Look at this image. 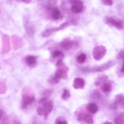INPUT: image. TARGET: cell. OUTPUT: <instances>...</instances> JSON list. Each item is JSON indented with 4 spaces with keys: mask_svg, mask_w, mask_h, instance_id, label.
Segmentation results:
<instances>
[{
    "mask_svg": "<svg viewBox=\"0 0 124 124\" xmlns=\"http://www.w3.org/2000/svg\"><path fill=\"white\" fill-rule=\"evenodd\" d=\"M107 50L103 46L99 45L93 48L92 55L93 58L97 61L101 60L106 54Z\"/></svg>",
    "mask_w": 124,
    "mask_h": 124,
    "instance_id": "5b68a950",
    "label": "cell"
},
{
    "mask_svg": "<svg viewBox=\"0 0 124 124\" xmlns=\"http://www.w3.org/2000/svg\"><path fill=\"white\" fill-rule=\"evenodd\" d=\"M61 67H59V69L55 72V74L53 77L49 78L48 82L52 85H56L59 83L60 80L67 78V69L63 65V62L61 63Z\"/></svg>",
    "mask_w": 124,
    "mask_h": 124,
    "instance_id": "7a4b0ae2",
    "label": "cell"
},
{
    "mask_svg": "<svg viewBox=\"0 0 124 124\" xmlns=\"http://www.w3.org/2000/svg\"><path fill=\"white\" fill-rule=\"evenodd\" d=\"M26 62L29 66H34L37 63V58L33 55L28 56L26 58Z\"/></svg>",
    "mask_w": 124,
    "mask_h": 124,
    "instance_id": "5bb4252c",
    "label": "cell"
},
{
    "mask_svg": "<svg viewBox=\"0 0 124 124\" xmlns=\"http://www.w3.org/2000/svg\"><path fill=\"white\" fill-rule=\"evenodd\" d=\"M85 81L82 78H77L74 80L73 87L76 90L83 89L85 87Z\"/></svg>",
    "mask_w": 124,
    "mask_h": 124,
    "instance_id": "9c48e42d",
    "label": "cell"
},
{
    "mask_svg": "<svg viewBox=\"0 0 124 124\" xmlns=\"http://www.w3.org/2000/svg\"><path fill=\"white\" fill-rule=\"evenodd\" d=\"M101 90L104 93H108L111 91L112 85L111 83L106 81L101 86Z\"/></svg>",
    "mask_w": 124,
    "mask_h": 124,
    "instance_id": "4fadbf2b",
    "label": "cell"
},
{
    "mask_svg": "<svg viewBox=\"0 0 124 124\" xmlns=\"http://www.w3.org/2000/svg\"><path fill=\"white\" fill-rule=\"evenodd\" d=\"M116 64L115 61L111 60L101 65L83 68L82 70L87 72H102L113 67Z\"/></svg>",
    "mask_w": 124,
    "mask_h": 124,
    "instance_id": "3957f363",
    "label": "cell"
},
{
    "mask_svg": "<svg viewBox=\"0 0 124 124\" xmlns=\"http://www.w3.org/2000/svg\"><path fill=\"white\" fill-rule=\"evenodd\" d=\"M120 72L122 73H124V59L123 62L122 66L120 69Z\"/></svg>",
    "mask_w": 124,
    "mask_h": 124,
    "instance_id": "484cf974",
    "label": "cell"
},
{
    "mask_svg": "<svg viewBox=\"0 0 124 124\" xmlns=\"http://www.w3.org/2000/svg\"><path fill=\"white\" fill-rule=\"evenodd\" d=\"M87 56L85 54L82 53L79 55L77 58V61L79 64H82L85 61Z\"/></svg>",
    "mask_w": 124,
    "mask_h": 124,
    "instance_id": "ffe728a7",
    "label": "cell"
},
{
    "mask_svg": "<svg viewBox=\"0 0 124 124\" xmlns=\"http://www.w3.org/2000/svg\"><path fill=\"white\" fill-rule=\"evenodd\" d=\"M76 44L75 42L71 40H66L61 43V46L66 50H70L73 48V46Z\"/></svg>",
    "mask_w": 124,
    "mask_h": 124,
    "instance_id": "7c38bea8",
    "label": "cell"
},
{
    "mask_svg": "<svg viewBox=\"0 0 124 124\" xmlns=\"http://www.w3.org/2000/svg\"><path fill=\"white\" fill-rule=\"evenodd\" d=\"M51 18L54 21H58L62 18V15L58 8H54L51 11Z\"/></svg>",
    "mask_w": 124,
    "mask_h": 124,
    "instance_id": "30bf717a",
    "label": "cell"
},
{
    "mask_svg": "<svg viewBox=\"0 0 124 124\" xmlns=\"http://www.w3.org/2000/svg\"><path fill=\"white\" fill-rule=\"evenodd\" d=\"M121 106H122L124 108V101H123V103L122 104V105H121Z\"/></svg>",
    "mask_w": 124,
    "mask_h": 124,
    "instance_id": "83f0119b",
    "label": "cell"
},
{
    "mask_svg": "<svg viewBox=\"0 0 124 124\" xmlns=\"http://www.w3.org/2000/svg\"><path fill=\"white\" fill-rule=\"evenodd\" d=\"M87 111L91 114H95L98 110V106L95 103H89L86 106Z\"/></svg>",
    "mask_w": 124,
    "mask_h": 124,
    "instance_id": "8fae6325",
    "label": "cell"
},
{
    "mask_svg": "<svg viewBox=\"0 0 124 124\" xmlns=\"http://www.w3.org/2000/svg\"><path fill=\"white\" fill-rule=\"evenodd\" d=\"M124 101V95L122 94H117L115 96V103L116 104L122 105Z\"/></svg>",
    "mask_w": 124,
    "mask_h": 124,
    "instance_id": "e0dca14e",
    "label": "cell"
},
{
    "mask_svg": "<svg viewBox=\"0 0 124 124\" xmlns=\"http://www.w3.org/2000/svg\"><path fill=\"white\" fill-rule=\"evenodd\" d=\"M54 124H68L67 121L62 117H58L55 120Z\"/></svg>",
    "mask_w": 124,
    "mask_h": 124,
    "instance_id": "44dd1931",
    "label": "cell"
},
{
    "mask_svg": "<svg viewBox=\"0 0 124 124\" xmlns=\"http://www.w3.org/2000/svg\"><path fill=\"white\" fill-rule=\"evenodd\" d=\"M53 91L51 90H49V89H47L45 90L44 91L43 93L42 96L43 98H48L49 97L52 95Z\"/></svg>",
    "mask_w": 124,
    "mask_h": 124,
    "instance_id": "7402d4cb",
    "label": "cell"
},
{
    "mask_svg": "<svg viewBox=\"0 0 124 124\" xmlns=\"http://www.w3.org/2000/svg\"><path fill=\"white\" fill-rule=\"evenodd\" d=\"M0 124H8V117L5 112L1 109L0 110Z\"/></svg>",
    "mask_w": 124,
    "mask_h": 124,
    "instance_id": "ac0fdd59",
    "label": "cell"
},
{
    "mask_svg": "<svg viewBox=\"0 0 124 124\" xmlns=\"http://www.w3.org/2000/svg\"><path fill=\"white\" fill-rule=\"evenodd\" d=\"M108 79V77L106 76H103L100 77L94 83V85L97 86H101Z\"/></svg>",
    "mask_w": 124,
    "mask_h": 124,
    "instance_id": "2e32d148",
    "label": "cell"
},
{
    "mask_svg": "<svg viewBox=\"0 0 124 124\" xmlns=\"http://www.w3.org/2000/svg\"><path fill=\"white\" fill-rule=\"evenodd\" d=\"M71 97L70 92L66 89H64L63 90V93L62 95V98L64 101L69 99Z\"/></svg>",
    "mask_w": 124,
    "mask_h": 124,
    "instance_id": "d6986e66",
    "label": "cell"
},
{
    "mask_svg": "<svg viewBox=\"0 0 124 124\" xmlns=\"http://www.w3.org/2000/svg\"><path fill=\"white\" fill-rule=\"evenodd\" d=\"M101 2L105 5L111 6L113 4V2L111 0H103Z\"/></svg>",
    "mask_w": 124,
    "mask_h": 124,
    "instance_id": "cb8c5ba5",
    "label": "cell"
},
{
    "mask_svg": "<svg viewBox=\"0 0 124 124\" xmlns=\"http://www.w3.org/2000/svg\"><path fill=\"white\" fill-rule=\"evenodd\" d=\"M52 56L54 58H57L59 56L63 57L64 54L61 51L58 50H55L52 52Z\"/></svg>",
    "mask_w": 124,
    "mask_h": 124,
    "instance_id": "603a6c76",
    "label": "cell"
},
{
    "mask_svg": "<svg viewBox=\"0 0 124 124\" xmlns=\"http://www.w3.org/2000/svg\"><path fill=\"white\" fill-rule=\"evenodd\" d=\"M77 118L79 122H84L87 124H93V116L84 111L80 112L78 114Z\"/></svg>",
    "mask_w": 124,
    "mask_h": 124,
    "instance_id": "8992f818",
    "label": "cell"
},
{
    "mask_svg": "<svg viewBox=\"0 0 124 124\" xmlns=\"http://www.w3.org/2000/svg\"><path fill=\"white\" fill-rule=\"evenodd\" d=\"M29 91L24 90L23 92L21 102L22 108L23 109L27 108L35 100L34 94L31 90L29 92Z\"/></svg>",
    "mask_w": 124,
    "mask_h": 124,
    "instance_id": "277c9868",
    "label": "cell"
},
{
    "mask_svg": "<svg viewBox=\"0 0 124 124\" xmlns=\"http://www.w3.org/2000/svg\"><path fill=\"white\" fill-rule=\"evenodd\" d=\"M114 121L115 124H124V112H120L116 116Z\"/></svg>",
    "mask_w": 124,
    "mask_h": 124,
    "instance_id": "9a60e30c",
    "label": "cell"
},
{
    "mask_svg": "<svg viewBox=\"0 0 124 124\" xmlns=\"http://www.w3.org/2000/svg\"><path fill=\"white\" fill-rule=\"evenodd\" d=\"M117 59H124V50L120 51L117 55Z\"/></svg>",
    "mask_w": 124,
    "mask_h": 124,
    "instance_id": "d4e9b609",
    "label": "cell"
},
{
    "mask_svg": "<svg viewBox=\"0 0 124 124\" xmlns=\"http://www.w3.org/2000/svg\"><path fill=\"white\" fill-rule=\"evenodd\" d=\"M71 4V10L72 13L75 14L81 13L83 8L82 3L80 0H73L70 1Z\"/></svg>",
    "mask_w": 124,
    "mask_h": 124,
    "instance_id": "52a82bcc",
    "label": "cell"
},
{
    "mask_svg": "<svg viewBox=\"0 0 124 124\" xmlns=\"http://www.w3.org/2000/svg\"><path fill=\"white\" fill-rule=\"evenodd\" d=\"M39 104L37 108V113L46 119L53 109V102L48 98L42 97L39 101Z\"/></svg>",
    "mask_w": 124,
    "mask_h": 124,
    "instance_id": "6da1fadb",
    "label": "cell"
},
{
    "mask_svg": "<svg viewBox=\"0 0 124 124\" xmlns=\"http://www.w3.org/2000/svg\"><path fill=\"white\" fill-rule=\"evenodd\" d=\"M103 124H113L111 122H108V121H107L105 122L104 123H103Z\"/></svg>",
    "mask_w": 124,
    "mask_h": 124,
    "instance_id": "4316f807",
    "label": "cell"
},
{
    "mask_svg": "<svg viewBox=\"0 0 124 124\" xmlns=\"http://www.w3.org/2000/svg\"><path fill=\"white\" fill-rule=\"evenodd\" d=\"M106 21L109 25L114 26L119 29H122L123 28V23L120 20L116 19L113 17H109L107 18Z\"/></svg>",
    "mask_w": 124,
    "mask_h": 124,
    "instance_id": "ba28073f",
    "label": "cell"
}]
</instances>
